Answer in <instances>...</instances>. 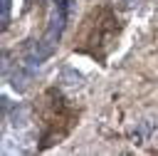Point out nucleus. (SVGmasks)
<instances>
[{"label": "nucleus", "instance_id": "f257e3e1", "mask_svg": "<svg viewBox=\"0 0 158 156\" xmlns=\"http://www.w3.org/2000/svg\"><path fill=\"white\" fill-rule=\"evenodd\" d=\"M30 79H32V72L17 69V72L12 74V87H15V89H25V87L30 84Z\"/></svg>", "mask_w": 158, "mask_h": 156}, {"label": "nucleus", "instance_id": "f03ea898", "mask_svg": "<svg viewBox=\"0 0 158 156\" xmlns=\"http://www.w3.org/2000/svg\"><path fill=\"white\" fill-rule=\"evenodd\" d=\"M62 82H64V84H69V87H77V84H81V82H84V77H81L77 69L67 67V69L62 72Z\"/></svg>", "mask_w": 158, "mask_h": 156}, {"label": "nucleus", "instance_id": "7ed1b4c3", "mask_svg": "<svg viewBox=\"0 0 158 156\" xmlns=\"http://www.w3.org/2000/svg\"><path fill=\"white\" fill-rule=\"evenodd\" d=\"M10 7H12V0H2V25H7L10 20Z\"/></svg>", "mask_w": 158, "mask_h": 156}]
</instances>
